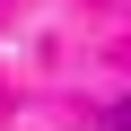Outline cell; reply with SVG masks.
<instances>
[{"label":"cell","instance_id":"6da1fadb","mask_svg":"<svg viewBox=\"0 0 131 131\" xmlns=\"http://www.w3.org/2000/svg\"><path fill=\"white\" fill-rule=\"evenodd\" d=\"M114 131H131V96H122V105H114Z\"/></svg>","mask_w":131,"mask_h":131}]
</instances>
